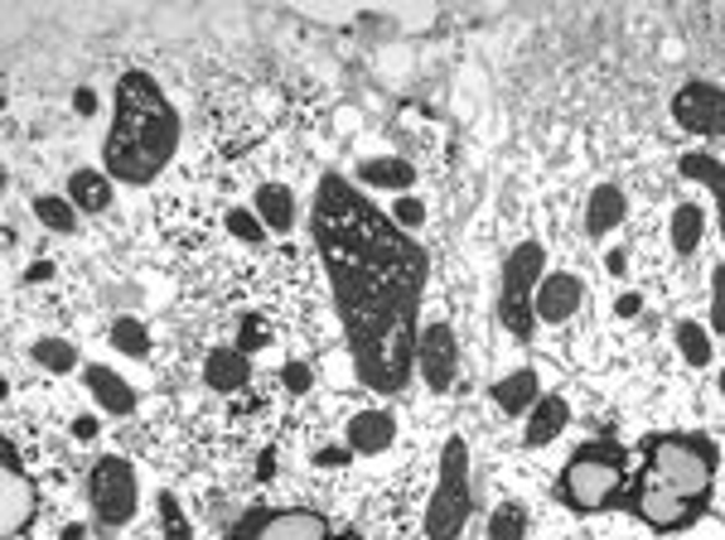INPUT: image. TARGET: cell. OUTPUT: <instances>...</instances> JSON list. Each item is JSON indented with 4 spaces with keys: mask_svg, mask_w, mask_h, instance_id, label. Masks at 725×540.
I'll return each instance as SVG.
<instances>
[{
    "mask_svg": "<svg viewBox=\"0 0 725 540\" xmlns=\"http://www.w3.org/2000/svg\"><path fill=\"white\" fill-rule=\"evenodd\" d=\"M30 207L54 237H72V232H78V207L68 203V193H40Z\"/></svg>",
    "mask_w": 725,
    "mask_h": 540,
    "instance_id": "4316f807",
    "label": "cell"
},
{
    "mask_svg": "<svg viewBox=\"0 0 725 540\" xmlns=\"http://www.w3.org/2000/svg\"><path fill=\"white\" fill-rule=\"evenodd\" d=\"M475 511V483H469V445L459 435L445 439L440 473H435L431 502H426V536L431 540H459Z\"/></svg>",
    "mask_w": 725,
    "mask_h": 540,
    "instance_id": "277c9868",
    "label": "cell"
},
{
    "mask_svg": "<svg viewBox=\"0 0 725 540\" xmlns=\"http://www.w3.org/2000/svg\"><path fill=\"white\" fill-rule=\"evenodd\" d=\"M24 275H30V285H48V280H54V261H34Z\"/></svg>",
    "mask_w": 725,
    "mask_h": 540,
    "instance_id": "ab89813d",
    "label": "cell"
},
{
    "mask_svg": "<svg viewBox=\"0 0 725 540\" xmlns=\"http://www.w3.org/2000/svg\"><path fill=\"white\" fill-rule=\"evenodd\" d=\"M644 469H652L677 497L692 507H706L711 487H716V445L696 435H652L644 445Z\"/></svg>",
    "mask_w": 725,
    "mask_h": 540,
    "instance_id": "3957f363",
    "label": "cell"
},
{
    "mask_svg": "<svg viewBox=\"0 0 725 540\" xmlns=\"http://www.w3.org/2000/svg\"><path fill=\"white\" fill-rule=\"evenodd\" d=\"M348 459H354V449H338V445H330V449H320L314 453V463H320V469H348Z\"/></svg>",
    "mask_w": 725,
    "mask_h": 540,
    "instance_id": "d590c367",
    "label": "cell"
},
{
    "mask_svg": "<svg viewBox=\"0 0 725 540\" xmlns=\"http://www.w3.org/2000/svg\"><path fill=\"white\" fill-rule=\"evenodd\" d=\"M233 540H330V521L310 507L252 511V517L233 531Z\"/></svg>",
    "mask_w": 725,
    "mask_h": 540,
    "instance_id": "9c48e42d",
    "label": "cell"
},
{
    "mask_svg": "<svg viewBox=\"0 0 725 540\" xmlns=\"http://www.w3.org/2000/svg\"><path fill=\"white\" fill-rule=\"evenodd\" d=\"M672 121L696 135H725V88H716V82H687L672 97Z\"/></svg>",
    "mask_w": 725,
    "mask_h": 540,
    "instance_id": "8fae6325",
    "label": "cell"
},
{
    "mask_svg": "<svg viewBox=\"0 0 725 540\" xmlns=\"http://www.w3.org/2000/svg\"><path fill=\"white\" fill-rule=\"evenodd\" d=\"M34 483L24 477V463H20V449L5 439V483H0V507H5V517H0V531L5 540H15L20 531H30L34 521Z\"/></svg>",
    "mask_w": 725,
    "mask_h": 540,
    "instance_id": "7c38bea8",
    "label": "cell"
},
{
    "mask_svg": "<svg viewBox=\"0 0 725 540\" xmlns=\"http://www.w3.org/2000/svg\"><path fill=\"white\" fill-rule=\"evenodd\" d=\"M97 429H102L97 425V415H78V420H72V439H78V445H92Z\"/></svg>",
    "mask_w": 725,
    "mask_h": 540,
    "instance_id": "f35d334b",
    "label": "cell"
},
{
    "mask_svg": "<svg viewBox=\"0 0 725 540\" xmlns=\"http://www.w3.org/2000/svg\"><path fill=\"white\" fill-rule=\"evenodd\" d=\"M354 179L362 189H387V193H411L416 183V165L402 155H378V159H358Z\"/></svg>",
    "mask_w": 725,
    "mask_h": 540,
    "instance_id": "e0dca14e",
    "label": "cell"
},
{
    "mask_svg": "<svg viewBox=\"0 0 725 540\" xmlns=\"http://www.w3.org/2000/svg\"><path fill=\"white\" fill-rule=\"evenodd\" d=\"M547 275V247L542 241H517L503 261V280H499V318L513 338H532V300H537V285Z\"/></svg>",
    "mask_w": 725,
    "mask_h": 540,
    "instance_id": "8992f818",
    "label": "cell"
},
{
    "mask_svg": "<svg viewBox=\"0 0 725 540\" xmlns=\"http://www.w3.org/2000/svg\"><path fill=\"white\" fill-rule=\"evenodd\" d=\"M257 217L266 223V232H276V237H286L290 227H295V193L286 189V183H261L257 189Z\"/></svg>",
    "mask_w": 725,
    "mask_h": 540,
    "instance_id": "603a6c76",
    "label": "cell"
},
{
    "mask_svg": "<svg viewBox=\"0 0 725 540\" xmlns=\"http://www.w3.org/2000/svg\"><path fill=\"white\" fill-rule=\"evenodd\" d=\"M330 540H362L358 531H344V536H330Z\"/></svg>",
    "mask_w": 725,
    "mask_h": 540,
    "instance_id": "7bdbcfd3",
    "label": "cell"
},
{
    "mask_svg": "<svg viewBox=\"0 0 725 540\" xmlns=\"http://www.w3.org/2000/svg\"><path fill=\"white\" fill-rule=\"evenodd\" d=\"M561 429H571V401L547 391L537 405L527 410V429H523V445L527 449H547L551 439H561Z\"/></svg>",
    "mask_w": 725,
    "mask_h": 540,
    "instance_id": "2e32d148",
    "label": "cell"
},
{
    "mask_svg": "<svg viewBox=\"0 0 725 540\" xmlns=\"http://www.w3.org/2000/svg\"><path fill=\"white\" fill-rule=\"evenodd\" d=\"M82 386H88V396H92L97 410L116 415V420L136 415V405H141L136 386H131L121 372H112V367H107V362H88V367H82Z\"/></svg>",
    "mask_w": 725,
    "mask_h": 540,
    "instance_id": "5bb4252c",
    "label": "cell"
},
{
    "mask_svg": "<svg viewBox=\"0 0 725 540\" xmlns=\"http://www.w3.org/2000/svg\"><path fill=\"white\" fill-rule=\"evenodd\" d=\"M638 310H644V294L638 290H624L620 300H614V318H638Z\"/></svg>",
    "mask_w": 725,
    "mask_h": 540,
    "instance_id": "74e56055",
    "label": "cell"
},
{
    "mask_svg": "<svg viewBox=\"0 0 725 540\" xmlns=\"http://www.w3.org/2000/svg\"><path fill=\"white\" fill-rule=\"evenodd\" d=\"M344 439H348V449H354V453H382V449H392L397 415L382 410V405H368V410H358L354 420H348Z\"/></svg>",
    "mask_w": 725,
    "mask_h": 540,
    "instance_id": "9a60e30c",
    "label": "cell"
},
{
    "mask_svg": "<svg viewBox=\"0 0 725 540\" xmlns=\"http://www.w3.org/2000/svg\"><path fill=\"white\" fill-rule=\"evenodd\" d=\"M711 334H725V261L711 270Z\"/></svg>",
    "mask_w": 725,
    "mask_h": 540,
    "instance_id": "d6a6232c",
    "label": "cell"
},
{
    "mask_svg": "<svg viewBox=\"0 0 725 540\" xmlns=\"http://www.w3.org/2000/svg\"><path fill=\"white\" fill-rule=\"evenodd\" d=\"M155 507H160V540H193L189 521H185V507L175 502V493H160L155 497Z\"/></svg>",
    "mask_w": 725,
    "mask_h": 540,
    "instance_id": "4dcf8cb0",
    "label": "cell"
},
{
    "mask_svg": "<svg viewBox=\"0 0 725 540\" xmlns=\"http://www.w3.org/2000/svg\"><path fill=\"white\" fill-rule=\"evenodd\" d=\"M116 193V179L107 169H72L68 175V203L78 213H107Z\"/></svg>",
    "mask_w": 725,
    "mask_h": 540,
    "instance_id": "ffe728a7",
    "label": "cell"
},
{
    "mask_svg": "<svg viewBox=\"0 0 725 540\" xmlns=\"http://www.w3.org/2000/svg\"><path fill=\"white\" fill-rule=\"evenodd\" d=\"M179 150V112L169 106L165 88L145 68H126L116 78L112 126H107V175L116 183H150L169 169Z\"/></svg>",
    "mask_w": 725,
    "mask_h": 540,
    "instance_id": "7a4b0ae2",
    "label": "cell"
},
{
    "mask_svg": "<svg viewBox=\"0 0 725 540\" xmlns=\"http://www.w3.org/2000/svg\"><path fill=\"white\" fill-rule=\"evenodd\" d=\"M387 217H392V223L411 237V232L426 227V203H421L416 193H397V199H392V213H387Z\"/></svg>",
    "mask_w": 725,
    "mask_h": 540,
    "instance_id": "1f68e13d",
    "label": "cell"
},
{
    "mask_svg": "<svg viewBox=\"0 0 725 540\" xmlns=\"http://www.w3.org/2000/svg\"><path fill=\"white\" fill-rule=\"evenodd\" d=\"M58 540H88V526H82V521H68L64 531H58Z\"/></svg>",
    "mask_w": 725,
    "mask_h": 540,
    "instance_id": "b9f144b4",
    "label": "cell"
},
{
    "mask_svg": "<svg viewBox=\"0 0 725 540\" xmlns=\"http://www.w3.org/2000/svg\"><path fill=\"white\" fill-rule=\"evenodd\" d=\"M310 227L330 270L358 382L368 391H402L421 342L416 310L426 294V251L334 169L314 189Z\"/></svg>",
    "mask_w": 725,
    "mask_h": 540,
    "instance_id": "6da1fadb",
    "label": "cell"
},
{
    "mask_svg": "<svg viewBox=\"0 0 725 540\" xmlns=\"http://www.w3.org/2000/svg\"><path fill=\"white\" fill-rule=\"evenodd\" d=\"M527 507L523 502H503V507H493L489 517V540H523L527 536Z\"/></svg>",
    "mask_w": 725,
    "mask_h": 540,
    "instance_id": "f1b7e54d",
    "label": "cell"
},
{
    "mask_svg": "<svg viewBox=\"0 0 725 540\" xmlns=\"http://www.w3.org/2000/svg\"><path fill=\"white\" fill-rule=\"evenodd\" d=\"M252 382V358L237 348H213L209 358H203V386L209 391H242Z\"/></svg>",
    "mask_w": 725,
    "mask_h": 540,
    "instance_id": "d6986e66",
    "label": "cell"
},
{
    "mask_svg": "<svg viewBox=\"0 0 725 540\" xmlns=\"http://www.w3.org/2000/svg\"><path fill=\"white\" fill-rule=\"evenodd\" d=\"M281 386L295 391V396H305V391H314V372H310L305 362H286L281 367Z\"/></svg>",
    "mask_w": 725,
    "mask_h": 540,
    "instance_id": "e575fe53",
    "label": "cell"
},
{
    "mask_svg": "<svg viewBox=\"0 0 725 540\" xmlns=\"http://www.w3.org/2000/svg\"><path fill=\"white\" fill-rule=\"evenodd\" d=\"M580 300H585V285H580L576 270H547L537 285V300H532V314H537V324H566Z\"/></svg>",
    "mask_w": 725,
    "mask_h": 540,
    "instance_id": "4fadbf2b",
    "label": "cell"
},
{
    "mask_svg": "<svg viewBox=\"0 0 725 540\" xmlns=\"http://www.w3.org/2000/svg\"><path fill=\"white\" fill-rule=\"evenodd\" d=\"M489 396H493V405H499L503 415H513V420H517V415H527L532 405L542 401V376H537V367H517V372H507L503 382H493Z\"/></svg>",
    "mask_w": 725,
    "mask_h": 540,
    "instance_id": "ac0fdd59",
    "label": "cell"
},
{
    "mask_svg": "<svg viewBox=\"0 0 725 540\" xmlns=\"http://www.w3.org/2000/svg\"><path fill=\"white\" fill-rule=\"evenodd\" d=\"M416 367H421V382L431 391H450L455 376H459V338L445 318H431L421 328V342H416Z\"/></svg>",
    "mask_w": 725,
    "mask_h": 540,
    "instance_id": "30bf717a",
    "label": "cell"
},
{
    "mask_svg": "<svg viewBox=\"0 0 725 540\" xmlns=\"http://www.w3.org/2000/svg\"><path fill=\"white\" fill-rule=\"evenodd\" d=\"M30 362H40L44 372L54 376H68V372H82V352L72 338H34L30 342Z\"/></svg>",
    "mask_w": 725,
    "mask_h": 540,
    "instance_id": "cb8c5ba5",
    "label": "cell"
},
{
    "mask_svg": "<svg viewBox=\"0 0 725 540\" xmlns=\"http://www.w3.org/2000/svg\"><path fill=\"white\" fill-rule=\"evenodd\" d=\"M628 217V199H624V189H614V183H600L595 193H590V203H585V232L595 241H604L614 227H620Z\"/></svg>",
    "mask_w": 725,
    "mask_h": 540,
    "instance_id": "44dd1931",
    "label": "cell"
},
{
    "mask_svg": "<svg viewBox=\"0 0 725 540\" xmlns=\"http://www.w3.org/2000/svg\"><path fill=\"white\" fill-rule=\"evenodd\" d=\"M88 502H92V517L102 531H116L136 517L141 507V477L121 453H102L88 473Z\"/></svg>",
    "mask_w": 725,
    "mask_h": 540,
    "instance_id": "52a82bcc",
    "label": "cell"
},
{
    "mask_svg": "<svg viewBox=\"0 0 725 540\" xmlns=\"http://www.w3.org/2000/svg\"><path fill=\"white\" fill-rule=\"evenodd\" d=\"M672 342H677V352H682L692 367H706L711 362V334L701 324H692V318H682V324L672 328Z\"/></svg>",
    "mask_w": 725,
    "mask_h": 540,
    "instance_id": "83f0119b",
    "label": "cell"
},
{
    "mask_svg": "<svg viewBox=\"0 0 725 540\" xmlns=\"http://www.w3.org/2000/svg\"><path fill=\"white\" fill-rule=\"evenodd\" d=\"M97 106H102V97H97L92 88H78V92H72V112H78L82 121L97 116Z\"/></svg>",
    "mask_w": 725,
    "mask_h": 540,
    "instance_id": "8d00e7d4",
    "label": "cell"
},
{
    "mask_svg": "<svg viewBox=\"0 0 725 540\" xmlns=\"http://www.w3.org/2000/svg\"><path fill=\"white\" fill-rule=\"evenodd\" d=\"M107 338H112V348L121 352V358L145 362V352H150V328H145L136 314H116L112 328H107Z\"/></svg>",
    "mask_w": 725,
    "mask_h": 540,
    "instance_id": "484cf974",
    "label": "cell"
},
{
    "mask_svg": "<svg viewBox=\"0 0 725 540\" xmlns=\"http://www.w3.org/2000/svg\"><path fill=\"white\" fill-rule=\"evenodd\" d=\"M628 507H634V517L648 521V531H658V536H677V531H687V526L701 517V507H692L687 497H677L672 487L662 483V477L652 473V469L638 473Z\"/></svg>",
    "mask_w": 725,
    "mask_h": 540,
    "instance_id": "ba28073f",
    "label": "cell"
},
{
    "mask_svg": "<svg viewBox=\"0 0 725 540\" xmlns=\"http://www.w3.org/2000/svg\"><path fill=\"white\" fill-rule=\"evenodd\" d=\"M701 232H706V207L701 203H677L672 207V223H668V237H672V251L677 256H692L701 247Z\"/></svg>",
    "mask_w": 725,
    "mask_h": 540,
    "instance_id": "d4e9b609",
    "label": "cell"
},
{
    "mask_svg": "<svg viewBox=\"0 0 725 540\" xmlns=\"http://www.w3.org/2000/svg\"><path fill=\"white\" fill-rule=\"evenodd\" d=\"M620 483H624V449L595 439V445H580L566 459L556 493L571 511H604L620 493Z\"/></svg>",
    "mask_w": 725,
    "mask_h": 540,
    "instance_id": "5b68a950",
    "label": "cell"
},
{
    "mask_svg": "<svg viewBox=\"0 0 725 540\" xmlns=\"http://www.w3.org/2000/svg\"><path fill=\"white\" fill-rule=\"evenodd\" d=\"M677 169H682V179L706 183V189L716 193V217H721V237H725V159H716L711 150H692V155L677 159Z\"/></svg>",
    "mask_w": 725,
    "mask_h": 540,
    "instance_id": "7402d4cb",
    "label": "cell"
},
{
    "mask_svg": "<svg viewBox=\"0 0 725 540\" xmlns=\"http://www.w3.org/2000/svg\"><path fill=\"white\" fill-rule=\"evenodd\" d=\"M716 386H721V401H725V372H721V376H716Z\"/></svg>",
    "mask_w": 725,
    "mask_h": 540,
    "instance_id": "ee69618b",
    "label": "cell"
},
{
    "mask_svg": "<svg viewBox=\"0 0 725 540\" xmlns=\"http://www.w3.org/2000/svg\"><path fill=\"white\" fill-rule=\"evenodd\" d=\"M261 342H266V324H261V314H247V318H242V334H237V352H247V358H252V352H257Z\"/></svg>",
    "mask_w": 725,
    "mask_h": 540,
    "instance_id": "836d02e7",
    "label": "cell"
},
{
    "mask_svg": "<svg viewBox=\"0 0 725 540\" xmlns=\"http://www.w3.org/2000/svg\"><path fill=\"white\" fill-rule=\"evenodd\" d=\"M624 266H628V256H624L620 247H614L610 256H604V270H610V275H624Z\"/></svg>",
    "mask_w": 725,
    "mask_h": 540,
    "instance_id": "60d3db41",
    "label": "cell"
},
{
    "mask_svg": "<svg viewBox=\"0 0 725 540\" xmlns=\"http://www.w3.org/2000/svg\"><path fill=\"white\" fill-rule=\"evenodd\" d=\"M223 223H227V232H233L242 247H261V241H266V223L257 217V207H227Z\"/></svg>",
    "mask_w": 725,
    "mask_h": 540,
    "instance_id": "f546056e",
    "label": "cell"
}]
</instances>
